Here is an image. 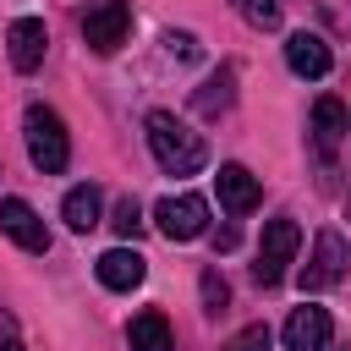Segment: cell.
<instances>
[{
    "label": "cell",
    "instance_id": "9c48e42d",
    "mask_svg": "<svg viewBox=\"0 0 351 351\" xmlns=\"http://www.w3.org/2000/svg\"><path fill=\"white\" fill-rule=\"evenodd\" d=\"M44 49H49L44 16H16V22L5 27V55H11L16 71H38V66H44Z\"/></svg>",
    "mask_w": 351,
    "mask_h": 351
},
{
    "label": "cell",
    "instance_id": "5bb4252c",
    "mask_svg": "<svg viewBox=\"0 0 351 351\" xmlns=\"http://www.w3.org/2000/svg\"><path fill=\"white\" fill-rule=\"evenodd\" d=\"M99 186L93 181H82V186H71L66 192V203H60V219H66V230H77V236H88L93 225H99Z\"/></svg>",
    "mask_w": 351,
    "mask_h": 351
},
{
    "label": "cell",
    "instance_id": "277c9868",
    "mask_svg": "<svg viewBox=\"0 0 351 351\" xmlns=\"http://www.w3.org/2000/svg\"><path fill=\"white\" fill-rule=\"evenodd\" d=\"M346 263H351V247H346V236L335 230V225H324L318 236H313V258L302 263V291H329V285H340V274H346Z\"/></svg>",
    "mask_w": 351,
    "mask_h": 351
},
{
    "label": "cell",
    "instance_id": "8992f818",
    "mask_svg": "<svg viewBox=\"0 0 351 351\" xmlns=\"http://www.w3.org/2000/svg\"><path fill=\"white\" fill-rule=\"evenodd\" d=\"M126 33H132V5H126V0H99V5H88L82 38H88L93 55H115V49L126 44Z\"/></svg>",
    "mask_w": 351,
    "mask_h": 351
},
{
    "label": "cell",
    "instance_id": "2e32d148",
    "mask_svg": "<svg viewBox=\"0 0 351 351\" xmlns=\"http://www.w3.org/2000/svg\"><path fill=\"white\" fill-rule=\"evenodd\" d=\"M230 99H236V66H219V71L192 93L197 115H219V110H230Z\"/></svg>",
    "mask_w": 351,
    "mask_h": 351
},
{
    "label": "cell",
    "instance_id": "9a60e30c",
    "mask_svg": "<svg viewBox=\"0 0 351 351\" xmlns=\"http://www.w3.org/2000/svg\"><path fill=\"white\" fill-rule=\"evenodd\" d=\"M126 346H132V351H170V346H176V340H170V318H165L159 307L137 313V318L126 324Z\"/></svg>",
    "mask_w": 351,
    "mask_h": 351
},
{
    "label": "cell",
    "instance_id": "e0dca14e",
    "mask_svg": "<svg viewBox=\"0 0 351 351\" xmlns=\"http://www.w3.org/2000/svg\"><path fill=\"white\" fill-rule=\"evenodd\" d=\"M236 11L258 27V33H269V27H280V0H236Z\"/></svg>",
    "mask_w": 351,
    "mask_h": 351
},
{
    "label": "cell",
    "instance_id": "4fadbf2b",
    "mask_svg": "<svg viewBox=\"0 0 351 351\" xmlns=\"http://www.w3.org/2000/svg\"><path fill=\"white\" fill-rule=\"evenodd\" d=\"M346 132H351V115H346V104L324 93V99L313 104V143H318V154H324V159H335V148L346 143Z\"/></svg>",
    "mask_w": 351,
    "mask_h": 351
},
{
    "label": "cell",
    "instance_id": "d6986e66",
    "mask_svg": "<svg viewBox=\"0 0 351 351\" xmlns=\"http://www.w3.org/2000/svg\"><path fill=\"white\" fill-rule=\"evenodd\" d=\"M269 340H274V335H269V324H247L241 335H230V340H225V351H269Z\"/></svg>",
    "mask_w": 351,
    "mask_h": 351
},
{
    "label": "cell",
    "instance_id": "7402d4cb",
    "mask_svg": "<svg viewBox=\"0 0 351 351\" xmlns=\"http://www.w3.org/2000/svg\"><path fill=\"white\" fill-rule=\"evenodd\" d=\"M0 351H22V340H0Z\"/></svg>",
    "mask_w": 351,
    "mask_h": 351
},
{
    "label": "cell",
    "instance_id": "ffe728a7",
    "mask_svg": "<svg viewBox=\"0 0 351 351\" xmlns=\"http://www.w3.org/2000/svg\"><path fill=\"white\" fill-rule=\"evenodd\" d=\"M225 302H230V285L219 280V269H203V307H208V313H219Z\"/></svg>",
    "mask_w": 351,
    "mask_h": 351
},
{
    "label": "cell",
    "instance_id": "ba28073f",
    "mask_svg": "<svg viewBox=\"0 0 351 351\" xmlns=\"http://www.w3.org/2000/svg\"><path fill=\"white\" fill-rule=\"evenodd\" d=\"M0 230L22 247V252H49V225L38 219V208L27 197H0Z\"/></svg>",
    "mask_w": 351,
    "mask_h": 351
},
{
    "label": "cell",
    "instance_id": "7c38bea8",
    "mask_svg": "<svg viewBox=\"0 0 351 351\" xmlns=\"http://www.w3.org/2000/svg\"><path fill=\"white\" fill-rule=\"evenodd\" d=\"M214 186H219V203H225L230 214H252V208L263 203V186L252 181V170H247V165H219Z\"/></svg>",
    "mask_w": 351,
    "mask_h": 351
},
{
    "label": "cell",
    "instance_id": "6da1fadb",
    "mask_svg": "<svg viewBox=\"0 0 351 351\" xmlns=\"http://www.w3.org/2000/svg\"><path fill=\"white\" fill-rule=\"evenodd\" d=\"M148 148H154V159H159L165 176H197V170L208 165L203 132H192L176 110H154V115H148Z\"/></svg>",
    "mask_w": 351,
    "mask_h": 351
},
{
    "label": "cell",
    "instance_id": "ac0fdd59",
    "mask_svg": "<svg viewBox=\"0 0 351 351\" xmlns=\"http://www.w3.org/2000/svg\"><path fill=\"white\" fill-rule=\"evenodd\" d=\"M110 225H115V236H121V241H132V236L143 230V208H137V197H121V203H115V219H110Z\"/></svg>",
    "mask_w": 351,
    "mask_h": 351
},
{
    "label": "cell",
    "instance_id": "30bf717a",
    "mask_svg": "<svg viewBox=\"0 0 351 351\" xmlns=\"http://www.w3.org/2000/svg\"><path fill=\"white\" fill-rule=\"evenodd\" d=\"M93 274H99L104 291H137V285L148 280V263H143L137 247H110V252L93 263Z\"/></svg>",
    "mask_w": 351,
    "mask_h": 351
},
{
    "label": "cell",
    "instance_id": "44dd1931",
    "mask_svg": "<svg viewBox=\"0 0 351 351\" xmlns=\"http://www.w3.org/2000/svg\"><path fill=\"white\" fill-rule=\"evenodd\" d=\"M165 49L181 55V60H197V38L192 33H165Z\"/></svg>",
    "mask_w": 351,
    "mask_h": 351
},
{
    "label": "cell",
    "instance_id": "5b68a950",
    "mask_svg": "<svg viewBox=\"0 0 351 351\" xmlns=\"http://www.w3.org/2000/svg\"><path fill=\"white\" fill-rule=\"evenodd\" d=\"M154 225L165 241H197L208 230V203L197 192H181V197H159L154 203Z\"/></svg>",
    "mask_w": 351,
    "mask_h": 351
},
{
    "label": "cell",
    "instance_id": "52a82bcc",
    "mask_svg": "<svg viewBox=\"0 0 351 351\" xmlns=\"http://www.w3.org/2000/svg\"><path fill=\"white\" fill-rule=\"evenodd\" d=\"M280 340H285V351H329V340H335V318H329L324 307L302 302V307H291Z\"/></svg>",
    "mask_w": 351,
    "mask_h": 351
},
{
    "label": "cell",
    "instance_id": "7a4b0ae2",
    "mask_svg": "<svg viewBox=\"0 0 351 351\" xmlns=\"http://www.w3.org/2000/svg\"><path fill=\"white\" fill-rule=\"evenodd\" d=\"M22 137H27V159H33V170L60 176V170L71 165V137H66V121H60L49 104H27V115H22Z\"/></svg>",
    "mask_w": 351,
    "mask_h": 351
},
{
    "label": "cell",
    "instance_id": "3957f363",
    "mask_svg": "<svg viewBox=\"0 0 351 351\" xmlns=\"http://www.w3.org/2000/svg\"><path fill=\"white\" fill-rule=\"evenodd\" d=\"M296 247H302V225H296L291 214L269 219V225H263V236H258L252 280H258V285H280V280L291 274V263H296Z\"/></svg>",
    "mask_w": 351,
    "mask_h": 351
},
{
    "label": "cell",
    "instance_id": "8fae6325",
    "mask_svg": "<svg viewBox=\"0 0 351 351\" xmlns=\"http://www.w3.org/2000/svg\"><path fill=\"white\" fill-rule=\"evenodd\" d=\"M285 66L296 71V77H329V66H335V55H329V44L318 38V33H291L285 38Z\"/></svg>",
    "mask_w": 351,
    "mask_h": 351
}]
</instances>
